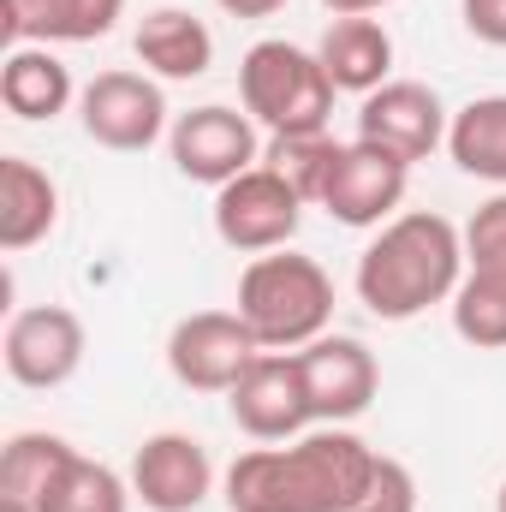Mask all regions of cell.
<instances>
[{"label":"cell","mask_w":506,"mask_h":512,"mask_svg":"<svg viewBox=\"0 0 506 512\" xmlns=\"http://www.w3.org/2000/svg\"><path fill=\"white\" fill-rule=\"evenodd\" d=\"M304 364V387H310V411L316 423H352L376 405V387H381V370H376V352L352 334H322L298 352Z\"/></svg>","instance_id":"obj_12"},{"label":"cell","mask_w":506,"mask_h":512,"mask_svg":"<svg viewBox=\"0 0 506 512\" xmlns=\"http://www.w3.org/2000/svg\"><path fill=\"white\" fill-rule=\"evenodd\" d=\"M459 280H465V233L435 209L393 215L370 239V251L358 256V304L381 322H411L429 304H453Z\"/></svg>","instance_id":"obj_2"},{"label":"cell","mask_w":506,"mask_h":512,"mask_svg":"<svg viewBox=\"0 0 506 512\" xmlns=\"http://www.w3.org/2000/svg\"><path fill=\"white\" fill-rule=\"evenodd\" d=\"M126 507H131L126 477H120L114 465H102V459L72 453V465L60 471V483L42 495L36 512H126Z\"/></svg>","instance_id":"obj_23"},{"label":"cell","mask_w":506,"mask_h":512,"mask_svg":"<svg viewBox=\"0 0 506 512\" xmlns=\"http://www.w3.org/2000/svg\"><path fill=\"white\" fill-rule=\"evenodd\" d=\"M346 512H417V477H411V465H399V459L381 453L370 483H364V495Z\"/></svg>","instance_id":"obj_25"},{"label":"cell","mask_w":506,"mask_h":512,"mask_svg":"<svg viewBox=\"0 0 506 512\" xmlns=\"http://www.w3.org/2000/svg\"><path fill=\"white\" fill-rule=\"evenodd\" d=\"M60 221V185L24 161V155H6L0 161V251H30L54 233Z\"/></svg>","instance_id":"obj_17"},{"label":"cell","mask_w":506,"mask_h":512,"mask_svg":"<svg viewBox=\"0 0 506 512\" xmlns=\"http://www.w3.org/2000/svg\"><path fill=\"white\" fill-rule=\"evenodd\" d=\"M465 262L471 268H506V191H495L471 227H465Z\"/></svg>","instance_id":"obj_26"},{"label":"cell","mask_w":506,"mask_h":512,"mask_svg":"<svg viewBox=\"0 0 506 512\" xmlns=\"http://www.w3.org/2000/svg\"><path fill=\"white\" fill-rule=\"evenodd\" d=\"M334 18H370V12H381V6H393V0H322Z\"/></svg>","instance_id":"obj_29"},{"label":"cell","mask_w":506,"mask_h":512,"mask_svg":"<svg viewBox=\"0 0 506 512\" xmlns=\"http://www.w3.org/2000/svg\"><path fill=\"white\" fill-rule=\"evenodd\" d=\"M304 197L256 161L251 173H239L233 185L215 191V233L227 251H245V256H268V251H286L298 239V221H304Z\"/></svg>","instance_id":"obj_5"},{"label":"cell","mask_w":506,"mask_h":512,"mask_svg":"<svg viewBox=\"0 0 506 512\" xmlns=\"http://www.w3.org/2000/svg\"><path fill=\"white\" fill-rule=\"evenodd\" d=\"M131 54L143 60V72H155L167 84H191V78H203L215 66V36H209V24L197 12L155 6V12H143V24L131 36Z\"/></svg>","instance_id":"obj_15"},{"label":"cell","mask_w":506,"mask_h":512,"mask_svg":"<svg viewBox=\"0 0 506 512\" xmlns=\"http://www.w3.org/2000/svg\"><path fill=\"white\" fill-rule=\"evenodd\" d=\"M405 185H411V161H399L393 149H381L370 137H358V143H340L322 209L340 227H387L393 209L405 203Z\"/></svg>","instance_id":"obj_10"},{"label":"cell","mask_w":506,"mask_h":512,"mask_svg":"<svg viewBox=\"0 0 506 512\" xmlns=\"http://www.w3.org/2000/svg\"><path fill=\"white\" fill-rule=\"evenodd\" d=\"M453 334L477 352L506 346V268H465L453 292Z\"/></svg>","instance_id":"obj_22"},{"label":"cell","mask_w":506,"mask_h":512,"mask_svg":"<svg viewBox=\"0 0 506 512\" xmlns=\"http://www.w3.org/2000/svg\"><path fill=\"white\" fill-rule=\"evenodd\" d=\"M465 12V30L489 48H506V0H459Z\"/></svg>","instance_id":"obj_27"},{"label":"cell","mask_w":506,"mask_h":512,"mask_svg":"<svg viewBox=\"0 0 506 512\" xmlns=\"http://www.w3.org/2000/svg\"><path fill=\"white\" fill-rule=\"evenodd\" d=\"M262 340L239 310H197L167 334V370L191 393H233L239 376L256 364Z\"/></svg>","instance_id":"obj_6"},{"label":"cell","mask_w":506,"mask_h":512,"mask_svg":"<svg viewBox=\"0 0 506 512\" xmlns=\"http://www.w3.org/2000/svg\"><path fill=\"white\" fill-rule=\"evenodd\" d=\"M72 441L66 435H48V429H24L6 441L0 453V495L6 501H24V507H42V495L60 483V471L72 465Z\"/></svg>","instance_id":"obj_21"},{"label":"cell","mask_w":506,"mask_h":512,"mask_svg":"<svg viewBox=\"0 0 506 512\" xmlns=\"http://www.w3.org/2000/svg\"><path fill=\"white\" fill-rule=\"evenodd\" d=\"M0 102L18 120H60L72 108V72H66V60H54L36 42L12 48L6 66H0Z\"/></svg>","instance_id":"obj_19"},{"label":"cell","mask_w":506,"mask_h":512,"mask_svg":"<svg viewBox=\"0 0 506 512\" xmlns=\"http://www.w3.org/2000/svg\"><path fill=\"white\" fill-rule=\"evenodd\" d=\"M167 149H173V167L191 179V185H233L239 173H251L256 161V120L239 108H221V102H203L191 114H179L167 131Z\"/></svg>","instance_id":"obj_8"},{"label":"cell","mask_w":506,"mask_h":512,"mask_svg":"<svg viewBox=\"0 0 506 512\" xmlns=\"http://www.w3.org/2000/svg\"><path fill=\"white\" fill-rule=\"evenodd\" d=\"M376 447L352 435L346 423L304 429L298 441H262L233 459L227 471V507L233 512H346L370 471Z\"/></svg>","instance_id":"obj_1"},{"label":"cell","mask_w":506,"mask_h":512,"mask_svg":"<svg viewBox=\"0 0 506 512\" xmlns=\"http://www.w3.org/2000/svg\"><path fill=\"white\" fill-rule=\"evenodd\" d=\"M215 6H221L227 18H274L286 0H215Z\"/></svg>","instance_id":"obj_28"},{"label":"cell","mask_w":506,"mask_h":512,"mask_svg":"<svg viewBox=\"0 0 506 512\" xmlns=\"http://www.w3.org/2000/svg\"><path fill=\"white\" fill-rule=\"evenodd\" d=\"M239 316L251 322L262 352H304L334 322V280L316 256H251V268L239 274Z\"/></svg>","instance_id":"obj_3"},{"label":"cell","mask_w":506,"mask_h":512,"mask_svg":"<svg viewBox=\"0 0 506 512\" xmlns=\"http://www.w3.org/2000/svg\"><path fill=\"white\" fill-rule=\"evenodd\" d=\"M316 60L328 66L334 90H352V96H370L387 84L393 72V36L381 30L376 18H334L316 42Z\"/></svg>","instance_id":"obj_18"},{"label":"cell","mask_w":506,"mask_h":512,"mask_svg":"<svg viewBox=\"0 0 506 512\" xmlns=\"http://www.w3.org/2000/svg\"><path fill=\"white\" fill-rule=\"evenodd\" d=\"M447 155L459 173L489 179L506 191V96H477L453 114L447 126Z\"/></svg>","instance_id":"obj_20"},{"label":"cell","mask_w":506,"mask_h":512,"mask_svg":"<svg viewBox=\"0 0 506 512\" xmlns=\"http://www.w3.org/2000/svg\"><path fill=\"white\" fill-rule=\"evenodd\" d=\"M495 512H506V483H501V495H495Z\"/></svg>","instance_id":"obj_31"},{"label":"cell","mask_w":506,"mask_h":512,"mask_svg":"<svg viewBox=\"0 0 506 512\" xmlns=\"http://www.w3.org/2000/svg\"><path fill=\"white\" fill-rule=\"evenodd\" d=\"M227 405H233V423L251 441H298L316 423L298 352H256V364L239 376Z\"/></svg>","instance_id":"obj_9"},{"label":"cell","mask_w":506,"mask_h":512,"mask_svg":"<svg viewBox=\"0 0 506 512\" xmlns=\"http://www.w3.org/2000/svg\"><path fill=\"white\" fill-rule=\"evenodd\" d=\"M334 161H340V143L328 137V131H304V137H268V155H262V167H274L304 203H316L322 209V191H328V173H334Z\"/></svg>","instance_id":"obj_24"},{"label":"cell","mask_w":506,"mask_h":512,"mask_svg":"<svg viewBox=\"0 0 506 512\" xmlns=\"http://www.w3.org/2000/svg\"><path fill=\"white\" fill-rule=\"evenodd\" d=\"M239 96H245V114L268 137H304V131H328L334 114V78L328 66L298 48V42H256L251 54L239 60Z\"/></svg>","instance_id":"obj_4"},{"label":"cell","mask_w":506,"mask_h":512,"mask_svg":"<svg viewBox=\"0 0 506 512\" xmlns=\"http://www.w3.org/2000/svg\"><path fill=\"white\" fill-rule=\"evenodd\" d=\"M78 120H84V137L114 149V155H143L167 126V96L155 78L143 72H102L84 84L78 96Z\"/></svg>","instance_id":"obj_7"},{"label":"cell","mask_w":506,"mask_h":512,"mask_svg":"<svg viewBox=\"0 0 506 512\" xmlns=\"http://www.w3.org/2000/svg\"><path fill=\"white\" fill-rule=\"evenodd\" d=\"M126 0H0V30L12 48L36 42H96L120 24Z\"/></svg>","instance_id":"obj_16"},{"label":"cell","mask_w":506,"mask_h":512,"mask_svg":"<svg viewBox=\"0 0 506 512\" xmlns=\"http://www.w3.org/2000/svg\"><path fill=\"white\" fill-rule=\"evenodd\" d=\"M0 512H36V507H24V501H6V495H0Z\"/></svg>","instance_id":"obj_30"},{"label":"cell","mask_w":506,"mask_h":512,"mask_svg":"<svg viewBox=\"0 0 506 512\" xmlns=\"http://www.w3.org/2000/svg\"><path fill=\"white\" fill-rule=\"evenodd\" d=\"M209 489H215V465L197 435L161 429L131 459V495L149 512H191L209 501Z\"/></svg>","instance_id":"obj_14"},{"label":"cell","mask_w":506,"mask_h":512,"mask_svg":"<svg viewBox=\"0 0 506 512\" xmlns=\"http://www.w3.org/2000/svg\"><path fill=\"white\" fill-rule=\"evenodd\" d=\"M447 108L429 84H411V78H387L381 90L364 96L358 108V137H370L381 149H393L399 161H429L441 143H447Z\"/></svg>","instance_id":"obj_13"},{"label":"cell","mask_w":506,"mask_h":512,"mask_svg":"<svg viewBox=\"0 0 506 512\" xmlns=\"http://www.w3.org/2000/svg\"><path fill=\"white\" fill-rule=\"evenodd\" d=\"M6 376L18 387H36V393H54L78 376L84 364V322L66 310V304H36V310H18L6 322Z\"/></svg>","instance_id":"obj_11"}]
</instances>
